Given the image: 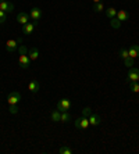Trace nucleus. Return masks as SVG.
I'll return each instance as SVG.
<instances>
[{
	"mask_svg": "<svg viewBox=\"0 0 139 154\" xmlns=\"http://www.w3.org/2000/svg\"><path fill=\"white\" fill-rule=\"evenodd\" d=\"M8 111H10V114H17L20 110H18V106H17V104H10V108H8Z\"/></svg>",
	"mask_w": 139,
	"mask_h": 154,
	"instance_id": "26",
	"label": "nucleus"
},
{
	"mask_svg": "<svg viewBox=\"0 0 139 154\" xmlns=\"http://www.w3.org/2000/svg\"><path fill=\"white\" fill-rule=\"evenodd\" d=\"M42 10H40L39 7H32L31 8V13H29V17L32 18V21H35V22H38L42 18Z\"/></svg>",
	"mask_w": 139,
	"mask_h": 154,
	"instance_id": "5",
	"label": "nucleus"
},
{
	"mask_svg": "<svg viewBox=\"0 0 139 154\" xmlns=\"http://www.w3.org/2000/svg\"><path fill=\"white\" fill-rule=\"evenodd\" d=\"M90 114H92V108L90 107H85L82 110V117H88V118H89Z\"/></svg>",
	"mask_w": 139,
	"mask_h": 154,
	"instance_id": "25",
	"label": "nucleus"
},
{
	"mask_svg": "<svg viewBox=\"0 0 139 154\" xmlns=\"http://www.w3.org/2000/svg\"><path fill=\"white\" fill-rule=\"evenodd\" d=\"M29 49L25 45H21V46L18 47V53H20V56H25V54H28Z\"/></svg>",
	"mask_w": 139,
	"mask_h": 154,
	"instance_id": "22",
	"label": "nucleus"
},
{
	"mask_svg": "<svg viewBox=\"0 0 139 154\" xmlns=\"http://www.w3.org/2000/svg\"><path fill=\"white\" fill-rule=\"evenodd\" d=\"M58 153L60 154H71L72 150L70 149V147H67V146H61L60 149H58Z\"/></svg>",
	"mask_w": 139,
	"mask_h": 154,
	"instance_id": "23",
	"label": "nucleus"
},
{
	"mask_svg": "<svg viewBox=\"0 0 139 154\" xmlns=\"http://www.w3.org/2000/svg\"><path fill=\"white\" fill-rule=\"evenodd\" d=\"M128 54H129V57H132V58L139 57V46L138 45H131V46L128 47Z\"/></svg>",
	"mask_w": 139,
	"mask_h": 154,
	"instance_id": "13",
	"label": "nucleus"
},
{
	"mask_svg": "<svg viewBox=\"0 0 139 154\" xmlns=\"http://www.w3.org/2000/svg\"><path fill=\"white\" fill-rule=\"evenodd\" d=\"M38 24V22H27L25 25H22V32L25 33V35H31V33L33 32V29H35V25Z\"/></svg>",
	"mask_w": 139,
	"mask_h": 154,
	"instance_id": "9",
	"label": "nucleus"
},
{
	"mask_svg": "<svg viewBox=\"0 0 139 154\" xmlns=\"http://www.w3.org/2000/svg\"><path fill=\"white\" fill-rule=\"evenodd\" d=\"M20 100H21V93L20 92H11V93H8L7 96V101L8 104H18L20 103Z\"/></svg>",
	"mask_w": 139,
	"mask_h": 154,
	"instance_id": "3",
	"label": "nucleus"
},
{
	"mask_svg": "<svg viewBox=\"0 0 139 154\" xmlns=\"http://www.w3.org/2000/svg\"><path fill=\"white\" fill-rule=\"evenodd\" d=\"M0 10L6 11V13H13L14 11V4L11 3V2H3V3H0Z\"/></svg>",
	"mask_w": 139,
	"mask_h": 154,
	"instance_id": "10",
	"label": "nucleus"
},
{
	"mask_svg": "<svg viewBox=\"0 0 139 154\" xmlns=\"http://www.w3.org/2000/svg\"><path fill=\"white\" fill-rule=\"evenodd\" d=\"M3 2H6V0H0V3H3Z\"/></svg>",
	"mask_w": 139,
	"mask_h": 154,
	"instance_id": "30",
	"label": "nucleus"
},
{
	"mask_svg": "<svg viewBox=\"0 0 139 154\" xmlns=\"http://www.w3.org/2000/svg\"><path fill=\"white\" fill-rule=\"evenodd\" d=\"M70 119H71V115L68 114V111H63V112H61V118H60L61 122H68Z\"/></svg>",
	"mask_w": 139,
	"mask_h": 154,
	"instance_id": "21",
	"label": "nucleus"
},
{
	"mask_svg": "<svg viewBox=\"0 0 139 154\" xmlns=\"http://www.w3.org/2000/svg\"><path fill=\"white\" fill-rule=\"evenodd\" d=\"M92 2H93V3H95V4H96V3H100L102 0H92Z\"/></svg>",
	"mask_w": 139,
	"mask_h": 154,
	"instance_id": "29",
	"label": "nucleus"
},
{
	"mask_svg": "<svg viewBox=\"0 0 139 154\" xmlns=\"http://www.w3.org/2000/svg\"><path fill=\"white\" fill-rule=\"evenodd\" d=\"M28 89H29V92H32V93H38V92H39V82H38L36 79H31L28 83Z\"/></svg>",
	"mask_w": 139,
	"mask_h": 154,
	"instance_id": "11",
	"label": "nucleus"
},
{
	"mask_svg": "<svg viewBox=\"0 0 139 154\" xmlns=\"http://www.w3.org/2000/svg\"><path fill=\"white\" fill-rule=\"evenodd\" d=\"M129 90L132 93H139V83L138 82H129Z\"/></svg>",
	"mask_w": 139,
	"mask_h": 154,
	"instance_id": "19",
	"label": "nucleus"
},
{
	"mask_svg": "<svg viewBox=\"0 0 139 154\" xmlns=\"http://www.w3.org/2000/svg\"><path fill=\"white\" fill-rule=\"evenodd\" d=\"M93 10L96 11V13H102V11L104 10V7H103V4L102 3H96L95 4V7H93Z\"/></svg>",
	"mask_w": 139,
	"mask_h": 154,
	"instance_id": "27",
	"label": "nucleus"
},
{
	"mask_svg": "<svg viewBox=\"0 0 139 154\" xmlns=\"http://www.w3.org/2000/svg\"><path fill=\"white\" fill-rule=\"evenodd\" d=\"M29 14H27V13H18L17 14V22H20L21 25H25L27 22H29Z\"/></svg>",
	"mask_w": 139,
	"mask_h": 154,
	"instance_id": "12",
	"label": "nucleus"
},
{
	"mask_svg": "<svg viewBox=\"0 0 139 154\" xmlns=\"http://www.w3.org/2000/svg\"><path fill=\"white\" fill-rule=\"evenodd\" d=\"M134 63H135V58H132V57H127V58H124V64H125V67H134Z\"/></svg>",
	"mask_w": 139,
	"mask_h": 154,
	"instance_id": "20",
	"label": "nucleus"
},
{
	"mask_svg": "<svg viewBox=\"0 0 139 154\" xmlns=\"http://www.w3.org/2000/svg\"><path fill=\"white\" fill-rule=\"evenodd\" d=\"M61 118V112L58 110H53V111H50V119L53 122H58Z\"/></svg>",
	"mask_w": 139,
	"mask_h": 154,
	"instance_id": "16",
	"label": "nucleus"
},
{
	"mask_svg": "<svg viewBox=\"0 0 139 154\" xmlns=\"http://www.w3.org/2000/svg\"><path fill=\"white\" fill-rule=\"evenodd\" d=\"M70 107H71V101L68 100V99H61V100L58 101V104H57V110L60 112L68 111V110H70Z\"/></svg>",
	"mask_w": 139,
	"mask_h": 154,
	"instance_id": "4",
	"label": "nucleus"
},
{
	"mask_svg": "<svg viewBox=\"0 0 139 154\" xmlns=\"http://www.w3.org/2000/svg\"><path fill=\"white\" fill-rule=\"evenodd\" d=\"M117 18H118V20H120L121 22L127 21V20L129 18L128 11H125V10H120V11H117Z\"/></svg>",
	"mask_w": 139,
	"mask_h": 154,
	"instance_id": "15",
	"label": "nucleus"
},
{
	"mask_svg": "<svg viewBox=\"0 0 139 154\" xmlns=\"http://www.w3.org/2000/svg\"><path fill=\"white\" fill-rule=\"evenodd\" d=\"M28 56H29V58H31V61L38 60V57H39V50H38L36 47H31L28 51Z\"/></svg>",
	"mask_w": 139,
	"mask_h": 154,
	"instance_id": "14",
	"label": "nucleus"
},
{
	"mask_svg": "<svg viewBox=\"0 0 139 154\" xmlns=\"http://www.w3.org/2000/svg\"><path fill=\"white\" fill-rule=\"evenodd\" d=\"M18 64H20V67L21 68H29V65H31V58H29L28 54H25V56H20V58H18Z\"/></svg>",
	"mask_w": 139,
	"mask_h": 154,
	"instance_id": "6",
	"label": "nucleus"
},
{
	"mask_svg": "<svg viewBox=\"0 0 139 154\" xmlns=\"http://www.w3.org/2000/svg\"><path fill=\"white\" fill-rule=\"evenodd\" d=\"M106 15L109 18H114V17H117V10L115 8H113V7H109L106 10Z\"/></svg>",
	"mask_w": 139,
	"mask_h": 154,
	"instance_id": "18",
	"label": "nucleus"
},
{
	"mask_svg": "<svg viewBox=\"0 0 139 154\" xmlns=\"http://www.w3.org/2000/svg\"><path fill=\"white\" fill-rule=\"evenodd\" d=\"M127 81L128 82H138L139 81V69L135 67H131L127 72Z\"/></svg>",
	"mask_w": 139,
	"mask_h": 154,
	"instance_id": "1",
	"label": "nucleus"
},
{
	"mask_svg": "<svg viewBox=\"0 0 139 154\" xmlns=\"http://www.w3.org/2000/svg\"><path fill=\"white\" fill-rule=\"evenodd\" d=\"M129 54H128V49H125V47H122V49H120V57L124 60V58H127Z\"/></svg>",
	"mask_w": 139,
	"mask_h": 154,
	"instance_id": "24",
	"label": "nucleus"
},
{
	"mask_svg": "<svg viewBox=\"0 0 139 154\" xmlns=\"http://www.w3.org/2000/svg\"><path fill=\"white\" fill-rule=\"evenodd\" d=\"M3 22H6V11L0 10V24H3Z\"/></svg>",
	"mask_w": 139,
	"mask_h": 154,
	"instance_id": "28",
	"label": "nucleus"
},
{
	"mask_svg": "<svg viewBox=\"0 0 139 154\" xmlns=\"http://www.w3.org/2000/svg\"><path fill=\"white\" fill-rule=\"evenodd\" d=\"M100 122H102V117H100L99 114H96V112H92V114L89 115V125L99 126Z\"/></svg>",
	"mask_w": 139,
	"mask_h": 154,
	"instance_id": "8",
	"label": "nucleus"
},
{
	"mask_svg": "<svg viewBox=\"0 0 139 154\" xmlns=\"http://www.w3.org/2000/svg\"><path fill=\"white\" fill-rule=\"evenodd\" d=\"M110 25H111V28H114V29H118L120 26H121V21L118 20L117 17H114V18H110Z\"/></svg>",
	"mask_w": 139,
	"mask_h": 154,
	"instance_id": "17",
	"label": "nucleus"
},
{
	"mask_svg": "<svg viewBox=\"0 0 139 154\" xmlns=\"http://www.w3.org/2000/svg\"><path fill=\"white\" fill-rule=\"evenodd\" d=\"M15 50H18L17 40H14V39H8L7 42H6V51H7V53H14Z\"/></svg>",
	"mask_w": 139,
	"mask_h": 154,
	"instance_id": "7",
	"label": "nucleus"
},
{
	"mask_svg": "<svg viewBox=\"0 0 139 154\" xmlns=\"http://www.w3.org/2000/svg\"><path fill=\"white\" fill-rule=\"evenodd\" d=\"M88 126H89V118L88 117H82L81 115V118H78L75 121V128L77 129L85 131V129H88Z\"/></svg>",
	"mask_w": 139,
	"mask_h": 154,
	"instance_id": "2",
	"label": "nucleus"
}]
</instances>
